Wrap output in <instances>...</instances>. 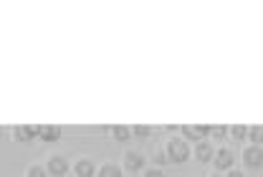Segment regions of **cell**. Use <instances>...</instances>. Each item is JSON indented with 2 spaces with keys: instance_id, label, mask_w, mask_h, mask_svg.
<instances>
[{
  "instance_id": "21",
  "label": "cell",
  "mask_w": 263,
  "mask_h": 177,
  "mask_svg": "<svg viewBox=\"0 0 263 177\" xmlns=\"http://www.w3.org/2000/svg\"><path fill=\"white\" fill-rule=\"evenodd\" d=\"M210 177H220V175H210Z\"/></svg>"
},
{
  "instance_id": "3",
  "label": "cell",
  "mask_w": 263,
  "mask_h": 177,
  "mask_svg": "<svg viewBox=\"0 0 263 177\" xmlns=\"http://www.w3.org/2000/svg\"><path fill=\"white\" fill-rule=\"evenodd\" d=\"M243 162L251 167V170H261L263 167V152H261V147H248L246 152H243Z\"/></svg>"
},
{
  "instance_id": "6",
  "label": "cell",
  "mask_w": 263,
  "mask_h": 177,
  "mask_svg": "<svg viewBox=\"0 0 263 177\" xmlns=\"http://www.w3.org/2000/svg\"><path fill=\"white\" fill-rule=\"evenodd\" d=\"M233 160H235V157H233V152L226 149V147H223V149H218V152H213V162H215V167H218V170H233Z\"/></svg>"
},
{
  "instance_id": "22",
  "label": "cell",
  "mask_w": 263,
  "mask_h": 177,
  "mask_svg": "<svg viewBox=\"0 0 263 177\" xmlns=\"http://www.w3.org/2000/svg\"><path fill=\"white\" fill-rule=\"evenodd\" d=\"M0 134H3V129H0Z\"/></svg>"
},
{
  "instance_id": "11",
  "label": "cell",
  "mask_w": 263,
  "mask_h": 177,
  "mask_svg": "<svg viewBox=\"0 0 263 177\" xmlns=\"http://www.w3.org/2000/svg\"><path fill=\"white\" fill-rule=\"evenodd\" d=\"M111 137L117 142H127L132 137V129L124 127V124H117V127H111Z\"/></svg>"
},
{
  "instance_id": "7",
  "label": "cell",
  "mask_w": 263,
  "mask_h": 177,
  "mask_svg": "<svg viewBox=\"0 0 263 177\" xmlns=\"http://www.w3.org/2000/svg\"><path fill=\"white\" fill-rule=\"evenodd\" d=\"M13 137L18 142H31L38 137V124H21L13 129Z\"/></svg>"
},
{
  "instance_id": "12",
  "label": "cell",
  "mask_w": 263,
  "mask_h": 177,
  "mask_svg": "<svg viewBox=\"0 0 263 177\" xmlns=\"http://www.w3.org/2000/svg\"><path fill=\"white\" fill-rule=\"evenodd\" d=\"M246 137H248V140L253 142L256 147H261V140H263V127H261V124H253V127H251V129L246 132Z\"/></svg>"
},
{
  "instance_id": "15",
  "label": "cell",
  "mask_w": 263,
  "mask_h": 177,
  "mask_svg": "<svg viewBox=\"0 0 263 177\" xmlns=\"http://www.w3.org/2000/svg\"><path fill=\"white\" fill-rule=\"evenodd\" d=\"M246 132H248V129H246V127H243V124H235V127H233V129H228V134L230 137H233V140H246Z\"/></svg>"
},
{
  "instance_id": "18",
  "label": "cell",
  "mask_w": 263,
  "mask_h": 177,
  "mask_svg": "<svg viewBox=\"0 0 263 177\" xmlns=\"http://www.w3.org/2000/svg\"><path fill=\"white\" fill-rule=\"evenodd\" d=\"M144 177H167L162 172V170H147V172H144Z\"/></svg>"
},
{
  "instance_id": "5",
  "label": "cell",
  "mask_w": 263,
  "mask_h": 177,
  "mask_svg": "<svg viewBox=\"0 0 263 177\" xmlns=\"http://www.w3.org/2000/svg\"><path fill=\"white\" fill-rule=\"evenodd\" d=\"M46 172L53 177H61L68 172V160L66 157H61V154H53L51 160H48V167H46Z\"/></svg>"
},
{
  "instance_id": "14",
  "label": "cell",
  "mask_w": 263,
  "mask_h": 177,
  "mask_svg": "<svg viewBox=\"0 0 263 177\" xmlns=\"http://www.w3.org/2000/svg\"><path fill=\"white\" fill-rule=\"evenodd\" d=\"M208 134L210 137H215V140H223V137H228V127H208Z\"/></svg>"
},
{
  "instance_id": "2",
  "label": "cell",
  "mask_w": 263,
  "mask_h": 177,
  "mask_svg": "<svg viewBox=\"0 0 263 177\" xmlns=\"http://www.w3.org/2000/svg\"><path fill=\"white\" fill-rule=\"evenodd\" d=\"M180 132L185 140L202 142V137H208V124H185V127H180Z\"/></svg>"
},
{
  "instance_id": "13",
  "label": "cell",
  "mask_w": 263,
  "mask_h": 177,
  "mask_svg": "<svg viewBox=\"0 0 263 177\" xmlns=\"http://www.w3.org/2000/svg\"><path fill=\"white\" fill-rule=\"evenodd\" d=\"M99 177H122V170H119L117 165H104V167L99 170Z\"/></svg>"
},
{
  "instance_id": "9",
  "label": "cell",
  "mask_w": 263,
  "mask_h": 177,
  "mask_svg": "<svg viewBox=\"0 0 263 177\" xmlns=\"http://www.w3.org/2000/svg\"><path fill=\"white\" fill-rule=\"evenodd\" d=\"M73 172L79 177H94V162L91 160H79L73 165Z\"/></svg>"
},
{
  "instance_id": "19",
  "label": "cell",
  "mask_w": 263,
  "mask_h": 177,
  "mask_svg": "<svg viewBox=\"0 0 263 177\" xmlns=\"http://www.w3.org/2000/svg\"><path fill=\"white\" fill-rule=\"evenodd\" d=\"M152 160H155V162H157V165H167V157H164L162 152H157V154H155V157H152Z\"/></svg>"
},
{
  "instance_id": "4",
  "label": "cell",
  "mask_w": 263,
  "mask_h": 177,
  "mask_svg": "<svg viewBox=\"0 0 263 177\" xmlns=\"http://www.w3.org/2000/svg\"><path fill=\"white\" fill-rule=\"evenodd\" d=\"M61 134H64V129L59 124H38V137L43 142H48V144L61 140Z\"/></svg>"
},
{
  "instance_id": "8",
  "label": "cell",
  "mask_w": 263,
  "mask_h": 177,
  "mask_svg": "<svg viewBox=\"0 0 263 177\" xmlns=\"http://www.w3.org/2000/svg\"><path fill=\"white\" fill-rule=\"evenodd\" d=\"M124 165H127V170H129V172H137V170H142L144 157H142L139 152H127V154H124Z\"/></svg>"
},
{
  "instance_id": "16",
  "label": "cell",
  "mask_w": 263,
  "mask_h": 177,
  "mask_svg": "<svg viewBox=\"0 0 263 177\" xmlns=\"http://www.w3.org/2000/svg\"><path fill=\"white\" fill-rule=\"evenodd\" d=\"M28 177H48V172H46L43 167L33 165V167H28Z\"/></svg>"
},
{
  "instance_id": "10",
  "label": "cell",
  "mask_w": 263,
  "mask_h": 177,
  "mask_svg": "<svg viewBox=\"0 0 263 177\" xmlns=\"http://www.w3.org/2000/svg\"><path fill=\"white\" fill-rule=\"evenodd\" d=\"M195 157L200 160V162H210V160H213V144H208V142H197Z\"/></svg>"
},
{
  "instance_id": "1",
  "label": "cell",
  "mask_w": 263,
  "mask_h": 177,
  "mask_svg": "<svg viewBox=\"0 0 263 177\" xmlns=\"http://www.w3.org/2000/svg\"><path fill=\"white\" fill-rule=\"evenodd\" d=\"M164 157H167V162H175V165L187 162V157H190L187 142L180 140V137H172V140L167 142V147H164Z\"/></svg>"
},
{
  "instance_id": "20",
  "label": "cell",
  "mask_w": 263,
  "mask_h": 177,
  "mask_svg": "<svg viewBox=\"0 0 263 177\" xmlns=\"http://www.w3.org/2000/svg\"><path fill=\"white\" fill-rule=\"evenodd\" d=\"M228 177H243V172H240V170H230Z\"/></svg>"
},
{
  "instance_id": "17",
  "label": "cell",
  "mask_w": 263,
  "mask_h": 177,
  "mask_svg": "<svg viewBox=\"0 0 263 177\" xmlns=\"http://www.w3.org/2000/svg\"><path fill=\"white\" fill-rule=\"evenodd\" d=\"M132 132H134L137 137H149V134H152V129H149V127H142V124H139V127H132Z\"/></svg>"
}]
</instances>
